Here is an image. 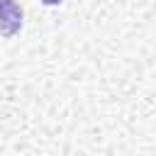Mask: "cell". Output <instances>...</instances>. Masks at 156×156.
Here are the masks:
<instances>
[{
    "label": "cell",
    "mask_w": 156,
    "mask_h": 156,
    "mask_svg": "<svg viewBox=\"0 0 156 156\" xmlns=\"http://www.w3.org/2000/svg\"><path fill=\"white\" fill-rule=\"evenodd\" d=\"M12 10H15V2L12 0H2V32H5V37L10 34V22H15L17 24V29L22 27V10H17L15 15H12Z\"/></svg>",
    "instance_id": "cell-1"
},
{
    "label": "cell",
    "mask_w": 156,
    "mask_h": 156,
    "mask_svg": "<svg viewBox=\"0 0 156 156\" xmlns=\"http://www.w3.org/2000/svg\"><path fill=\"white\" fill-rule=\"evenodd\" d=\"M41 2H44V5H61L63 0H41Z\"/></svg>",
    "instance_id": "cell-2"
}]
</instances>
